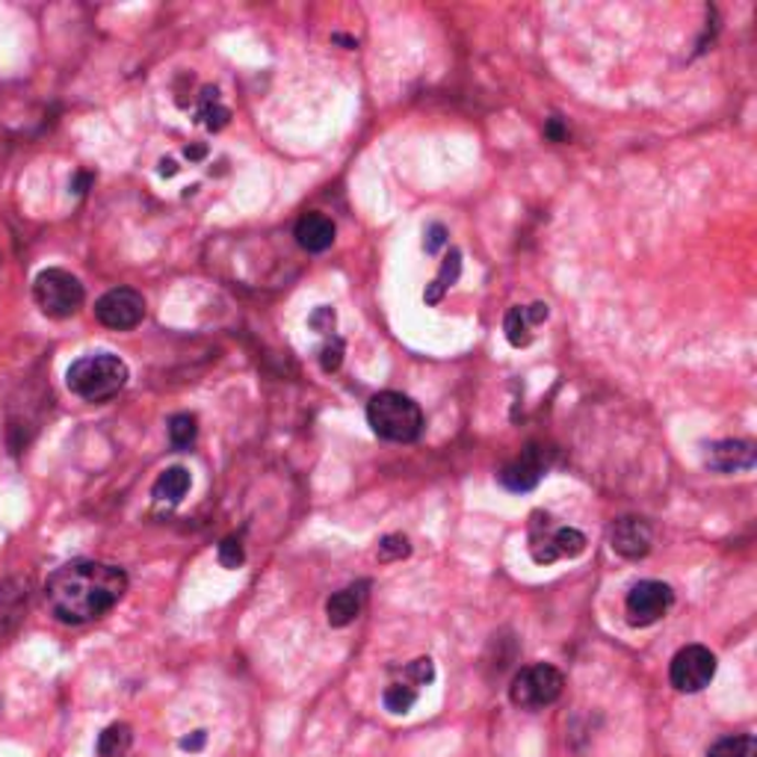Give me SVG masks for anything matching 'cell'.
Instances as JSON below:
<instances>
[{"mask_svg":"<svg viewBox=\"0 0 757 757\" xmlns=\"http://www.w3.org/2000/svg\"><path fill=\"white\" fill-rule=\"evenodd\" d=\"M368 586L370 583H359V586H347L326 601V619L331 628H347L361 615L364 601H368Z\"/></svg>","mask_w":757,"mask_h":757,"instance_id":"5bb4252c","label":"cell"},{"mask_svg":"<svg viewBox=\"0 0 757 757\" xmlns=\"http://www.w3.org/2000/svg\"><path fill=\"white\" fill-rule=\"evenodd\" d=\"M204 743H207V734H204V731H193L190 737L181 739V748H184V752H202Z\"/></svg>","mask_w":757,"mask_h":757,"instance_id":"f1b7e54d","label":"cell"},{"mask_svg":"<svg viewBox=\"0 0 757 757\" xmlns=\"http://www.w3.org/2000/svg\"><path fill=\"white\" fill-rule=\"evenodd\" d=\"M459 272H462V255H459V249H450V255H447L444 263H441V270H438V275L432 279L427 293H423L427 305H438V302L444 300V293L456 284Z\"/></svg>","mask_w":757,"mask_h":757,"instance_id":"e0dca14e","label":"cell"},{"mask_svg":"<svg viewBox=\"0 0 757 757\" xmlns=\"http://www.w3.org/2000/svg\"><path fill=\"white\" fill-rule=\"evenodd\" d=\"M671 603H675L671 586H666L660 580H640L628 592V601H624L628 622L633 628H651V624H657L669 612Z\"/></svg>","mask_w":757,"mask_h":757,"instance_id":"ba28073f","label":"cell"},{"mask_svg":"<svg viewBox=\"0 0 757 757\" xmlns=\"http://www.w3.org/2000/svg\"><path fill=\"white\" fill-rule=\"evenodd\" d=\"M612 551L624 560H642L651 551V527L642 518H619L610 527Z\"/></svg>","mask_w":757,"mask_h":757,"instance_id":"7c38bea8","label":"cell"},{"mask_svg":"<svg viewBox=\"0 0 757 757\" xmlns=\"http://www.w3.org/2000/svg\"><path fill=\"white\" fill-rule=\"evenodd\" d=\"M406 675L415 680L418 687H427V683H432V680H436V666H432V660H429V657H420V660L408 663Z\"/></svg>","mask_w":757,"mask_h":757,"instance_id":"d4e9b609","label":"cell"},{"mask_svg":"<svg viewBox=\"0 0 757 757\" xmlns=\"http://www.w3.org/2000/svg\"><path fill=\"white\" fill-rule=\"evenodd\" d=\"M95 317L101 326L116 331L136 329L139 323L146 320V300L143 293H136L134 287H116V291L104 293L95 302Z\"/></svg>","mask_w":757,"mask_h":757,"instance_id":"9c48e42d","label":"cell"},{"mask_svg":"<svg viewBox=\"0 0 757 757\" xmlns=\"http://www.w3.org/2000/svg\"><path fill=\"white\" fill-rule=\"evenodd\" d=\"M296 244L312 255L326 252L335 244V223L326 214H305L296 223Z\"/></svg>","mask_w":757,"mask_h":757,"instance_id":"9a60e30c","label":"cell"},{"mask_svg":"<svg viewBox=\"0 0 757 757\" xmlns=\"http://www.w3.org/2000/svg\"><path fill=\"white\" fill-rule=\"evenodd\" d=\"M368 423L378 438L394 444H411L423 432V411L411 397L382 391L368 403Z\"/></svg>","mask_w":757,"mask_h":757,"instance_id":"3957f363","label":"cell"},{"mask_svg":"<svg viewBox=\"0 0 757 757\" xmlns=\"http://www.w3.org/2000/svg\"><path fill=\"white\" fill-rule=\"evenodd\" d=\"M547 314H551V308H547L544 302H533V305H527V308H521V305L509 308V314H506L504 320L506 340H509L512 347H518V350H521V347H530L533 329L539 323L547 320Z\"/></svg>","mask_w":757,"mask_h":757,"instance_id":"4fadbf2b","label":"cell"},{"mask_svg":"<svg viewBox=\"0 0 757 757\" xmlns=\"http://www.w3.org/2000/svg\"><path fill=\"white\" fill-rule=\"evenodd\" d=\"M308 323H312V326L317 331H331V329H335V312L323 305V308H317V312L312 314V320H308Z\"/></svg>","mask_w":757,"mask_h":757,"instance_id":"83f0119b","label":"cell"},{"mask_svg":"<svg viewBox=\"0 0 757 757\" xmlns=\"http://www.w3.org/2000/svg\"><path fill=\"white\" fill-rule=\"evenodd\" d=\"M216 556H219V565H223V568H240V565L246 563L244 542H240L237 535H228V539H223V544H219Z\"/></svg>","mask_w":757,"mask_h":757,"instance_id":"603a6c76","label":"cell"},{"mask_svg":"<svg viewBox=\"0 0 757 757\" xmlns=\"http://www.w3.org/2000/svg\"><path fill=\"white\" fill-rule=\"evenodd\" d=\"M340 361H343V343L335 338L320 350V368L326 370V373H335V370L340 368Z\"/></svg>","mask_w":757,"mask_h":757,"instance_id":"484cf974","label":"cell"},{"mask_svg":"<svg viewBox=\"0 0 757 757\" xmlns=\"http://www.w3.org/2000/svg\"><path fill=\"white\" fill-rule=\"evenodd\" d=\"M415 701H418V690L411 687V683H391L388 690H385V696H382V704H385V710L388 713H403L406 716L408 710L415 708Z\"/></svg>","mask_w":757,"mask_h":757,"instance_id":"44dd1931","label":"cell"},{"mask_svg":"<svg viewBox=\"0 0 757 757\" xmlns=\"http://www.w3.org/2000/svg\"><path fill=\"white\" fill-rule=\"evenodd\" d=\"M131 739L134 737H131V728H127V725H110V728L98 737V757H118L131 746Z\"/></svg>","mask_w":757,"mask_h":757,"instance_id":"7402d4cb","label":"cell"},{"mask_svg":"<svg viewBox=\"0 0 757 757\" xmlns=\"http://www.w3.org/2000/svg\"><path fill=\"white\" fill-rule=\"evenodd\" d=\"M33 300L42 312L54 317V320H66L71 314H78V308L87 300V291L80 284L78 275H71L66 270H42L33 282Z\"/></svg>","mask_w":757,"mask_h":757,"instance_id":"277c9868","label":"cell"},{"mask_svg":"<svg viewBox=\"0 0 757 757\" xmlns=\"http://www.w3.org/2000/svg\"><path fill=\"white\" fill-rule=\"evenodd\" d=\"M544 134H547V139H554V143H563L565 127L560 125V118H551V122H547V127H544Z\"/></svg>","mask_w":757,"mask_h":757,"instance_id":"f546056e","label":"cell"},{"mask_svg":"<svg viewBox=\"0 0 757 757\" xmlns=\"http://www.w3.org/2000/svg\"><path fill=\"white\" fill-rule=\"evenodd\" d=\"M704 462H708L710 471L716 474H739V471H752L757 462V450L752 441H716V444L708 447L704 453Z\"/></svg>","mask_w":757,"mask_h":757,"instance_id":"8fae6325","label":"cell"},{"mask_svg":"<svg viewBox=\"0 0 757 757\" xmlns=\"http://www.w3.org/2000/svg\"><path fill=\"white\" fill-rule=\"evenodd\" d=\"M708 757H757V739L752 734L722 737L708 748Z\"/></svg>","mask_w":757,"mask_h":757,"instance_id":"ac0fdd59","label":"cell"},{"mask_svg":"<svg viewBox=\"0 0 757 757\" xmlns=\"http://www.w3.org/2000/svg\"><path fill=\"white\" fill-rule=\"evenodd\" d=\"M187 492H190V471H187V467H166L163 474L157 476L155 488H151V495H155L157 500H163V504H178V500H184Z\"/></svg>","mask_w":757,"mask_h":757,"instance_id":"2e32d148","label":"cell"},{"mask_svg":"<svg viewBox=\"0 0 757 757\" xmlns=\"http://www.w3.org/2000/svg\"><path fill=\"white\" fill-rule=\"evenodd\" d=\"M199 118H202L204 127H211V131H223V127L228 125L231 113H228V108H223V104H219V92H216V89H204L202 108H199Z\"/></svg>","mask_w":757,"mask_h":757,"instance_id":"d6986e66","label":"cell"},{"mask_svg":"<svg viewBox=\"0 0 757 757\" xmlns=\"http://www.w3.org/2000/svg\"><path fill=\"white\" fill-rule=\"evenodd\" d=\"M178 172V166H176V160H163L160 163V176H166V178H172Z\"/></svg>","mask_w":757,"mask_h":757,"instance_id":"4dcf8cb0","label":"cell"},{"mask_svg":"<svg viewBox=\"0 0 757 757\" xmlns=\"http://www.w3.org/2000/svg\"><path fill=\"white\" fill-rule=\"evenodd\" d=\"M408 539L406 535H385L382 542H378V560L382 563H394V560H403V556H408Z\"/></svg>","mask_w":757,"mask_h":757,"instance_id":"cb8c5ba5","label":"cell"},{"mask_svg":"<svg viewBox=\"0 0 757 757\" xmlns=\"http://www.w3.org/2000/svg\"><path fill=\"white\" fill-rule=\"evenodd\" d=\"M586 551V535L574 527H551V518L542 512L533 515L530 527V554L539 565L556 563L560 556H580Z\"/></svg>","mask_w":757,"mask_h":757,"instance_id":"8992f818","label":"cell"},{"mask_svg":"<svg viewBox=\"0 0 757 757\" xmlns=\"http://www.w3.org/2000/svg\"><path fill=\"white\" fill-rule=\"evenodd\" d=\"M716 675V654L704 645H687L671 657L669 680L678 692H701Z\"/></svg>","mask_w":757,"mask_h":757,"instance_id":"52a82bcc","label":"cell"},{"mask_svg":"<svg viewBox=\"0 0 757 757\" xmlns=\"http://www.w3.org/2000/svg\"><path fill=\"white\" fill-rule=\"evenodd\" d=\"M127 592V574L118 565L75 560L59 565L45 583V601L59 622L87 624L108 615Z\"/></svg>","mask_w":757,"mask_h":757,"instance_id":"6da1fadb","label":"cell"},{"mask_svg":"<svg viewBox=\"0 0 757 757\" xmlns=\"http://www.w3.org/2000/svg\"><path fill=\"white\" fill-rule=\"evenodd\" d=\"M544 471H547V462H544L542 450H539V447H527L521 456L512 459V462L497 474V479H500V486L504 488H509L515 495H521V492H533V488L542 483Z\"/></svg>","mask_w":757,"mask_h":757,"instance_id":"30bf717a","label":"cell"},{"mask_svg":"<svg viewBox=\"0 0 757 757\" xmlns=\"http://www.w3.org/2000/svg\"><path fill=\"white\" fill-rule=\"evenodd\" d=\"M199 438V423L193 415H176L169 420V444L176 450H190Z\"/></svg>","mask_w":757,"mask_h":757,"instance_id":"ffe728a7","label":"cell"},{"mask_svg":"<svg viewBox=\"0 0 757 757\" xmlns=\"http://www.w3.org/2000/svg\"><path fill=\"white\" fill-rule=\"evenodd\" d=\"M127 364L113 352L83 355L66 373V385L75 397L87 403H108L127 385Z\"/></svg>","mask_w":757,"mask_h":757,"instance_id":"7a4b0ae2","label":"cell"},{"mask_svg":"<svg viewBox=\"0 0 757 757\" xmlns=\"http://www.w3.org/2000/svg\"><path fill=\"white\" fill-rule=\"evenodd\" d=\"M565 690L563 671L556 666H547V663H533L527 666L512 678V687H509V699H512L515 708L524 710H539L554 704Z\"/></svg>","mask_w":757,"mask_h":757,"instance_id":"5b68a950","label":"cell"},{"mask_svg":"<svg viewBox=\"0 0 757 757\" xmlns=\"http://www.w3.org/2000/svg\"><path fill=\"white\" fill-rule=\"evenodd\" d=\"M447 246V228L441 223H432L427 228V240H423V249L429 255H438Z\"/></svg>","mask_w":757,"mask_h":757,"instance_id":"4316f807","label":"cell"}]
</instances>
